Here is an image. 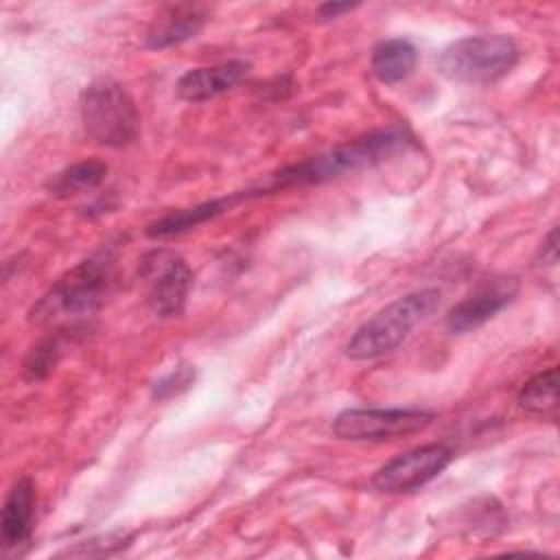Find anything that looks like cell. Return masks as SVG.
Instances as JSON below:
<instances>
[{
    "label": "cell",
    "instance_id": "6da1fadb",
    "mask_svg": "<svg viewBox=\"0 0 560 560\" xmlns=\"http://www.w3.org/2000/svg\"><path fill=\"white\" fill-rule=\"evenodd\" d=\"M112 269L114 260L105 252L79 262L33 304L28 322L63 330L94 315L109 291Z\"/></svg>",
    "mask_w": 560,
    "mask_h": 560
},
{
    "label": "cell",
    "instance_id": "7a4b0ae2",
    "mask_svg": "<svg viewBox=\"0 0 560 560\" xmlns=\"http://www.w3.org/2000/svg\"><path fill=\"white\" fill-rule=\"evenodd\" d=\"M409 133L402 127H387L341 144L328 153L295 162L271 175V182L262 190H276L287 186H306L335 179L343 173H352L365 166H374L409 144Z\"/></svg>",
    "mask_w": 560,
    "mask_h": 560
},
{
    "label": "cell",
    "instance_id": "3957f363",
    "mask_svg": "<svg viewBox=\"0 0 560 560\" xmlns=\"http://www.w3.org/2000/svg\"><path fill=\"white\" fill-rule=\"evenodd\" d=\"M438 306V289H418L389 302L357 328L346 346V354L354 361H368L396 350L418 324L435 313Z\"/></svg>",
    "mask_w": 560,
    "mask_h": 560
},
{
    "label": "cell",
    "instance_id": "277c9868",
    "mask_svg": "<svg viewBox=\"0 0 560 560\" xmlns=\"http://www.w3.org/2000/svg\"><path fill=\"white\" fill-rule=\"evenodd\" d=\"M81 120L88 136L103 147L122 149L138 138L136 103L114 79H96L83 90Z\"/></svg>",
    "mask_w": 560,
    "mask_h": 560
},
{
    "label": "cell",
    "instance_id": "5b68a950",
    "mask_svg": "<svg viewBox=\"0 0 560 560\" xmlns=\"http://www.w3.org/2000/svg\"><path fill=\"white\" fill-rule=\"evenodd\" d=\"M518 46L508 35H472L446 46L438 70L457 83H494L518 61Z\"/></svg>",
    "mask_w": 560,
    "mask_h": 560
},
{
    "label": "cell",
    "instance_id": "8992f818",
    "mask_svg": "<svg viewBox=\"0 0 560 560\" xmlns=\"http://www.w3.org/2000/svg\"><path fill=\"white\" fill-rule=\"evenodd\" d=\"M140 282L144 300L158 317L182 315L192 289V269L171 249H151L140 258Z\"/></svg>",
    "mask_w": 560,
    "mask_h": 560
},
{
    "label": "cell",
    "instance_id": "52a82bcc",
    "mask_svg": "<svg viewBox=\"0 0 560 560\" xmlns=\"http://www.w3.org/2000/svg\"><path fill=\"white\" fill-rule=\"evenodd\" d=\"M431 420L433 413L420 409H346L335 418L332 431L352 442H381L416 433Z\"/></svg>",
    "mask_w": 560,
    "mask_h": 560
},
{
    "label": "cell",
    "instance_id": "ba28073f",
    "mask_svg": "<svg viewBox=\"0 0 560 560\" xmlns=\"http://www.w3.org/2000/svg\"><path fill=\"white\" fill-rule=\"evenodd\" d=\"M451 459L453 451L446 444H424L381 466L372 477V486L387 494L409 492L438 477L451 464Z\"/></svg>",
    "mask_w": 560,
    "mask_h": 560
},
{
    "label": "cell",
    "instance_id": "9c48e42d",
    "mask_svg": "<svg viewBox=\"0 0 560 560\" xmlns=\"http://www.w3.org/2000/svg\"><path fill=\"white\" fill-rule=\"evenodd\" d=\"M518 293V280L512 276H497L479 284L470 295L455 304L446 315L451 332H468L492 319Z\"/></svg>",
    "mask_w": 560,
    "mask_h": 560
},
{
    "label": "cell",
    "instance_id": "30bf717a",
    "mask_svg": "<svg viewBox=\"0 0 560 560\" xmlns=\"http://www.w3.org/2000/svg\"><path fill=\"white\" fill-rule=\"evenodd\" d=\"M247 72H249V63L241 61V59L225 61L219 66L188 70L177 81V96L188 103L210 101V98L232 90L236 83H241Z\"/></svg>",
    "mask_w": 560,
    "mask_h": 560
},
{
    "label": "cell",
    "instance_id": "8fae6325",
    "mask_svg": "<svg viewBox=\"0 0 560 560\" xmlns=\"http://www.w3.org/2000/svg\"><path fill=\"white\" fill-rule=\"evenodd\" d=\"M35 518V486L28 477L18 479L4 501L0 516L2 547H18L31 538Z\"/></svg>",
    "mask_w": 560,
    "mask_h": 560
},
{
    "label": "cell",
    "instance_id": "7c38bea8",
    "mask_svg": "<svg viewBox=\"0 0 560 560\" xmlns=\"http://www.w3.org/2000/svg\"><path fill=\"white\" fill-rule=\"evenodd\" d=\"M206 24V13L199 7H171L166 15L158 18L147 35V48H166L195 37Z\"/></svg>",
    "mask_w": 560,
    "mask_h": 560
},
{
    "label": "cell",
    "instance_id": "4fadbf2b",
    "mask_svg": "<svg viewBox=\"0 0 560 560\" xmlns=\"http://www.w3.org/2000/svg\"><path fill=\"white\" fill-rule=\"evenodd\" d=\"M418 63V50L409 39H383L374 46L370 68L372 74L387 85L405 81Z\"/></svg>",
    "mask_w": 560,
    "mask_h": 560
},
{
    "label": "cell",
    "instance_id": "5bb4252c",
    "mask_svg": "<svg viewBox=\"0 0 560 560\" xmlns=\"http://www.w3.org/2000/svg\"><path fill=\"white\" fill-rule=\"evenodd\" d=\"M245 195H234V197H223V199H212V201H203L199 206L192 208H184V210H175L168 212L164 217H160L158 221L149 223L147 228V236L151 238H166V236H175L182 234L190 228H197L201 223H206L208 219H214L217 214H221L223 210H228L234 201H238Z\"/></svg>",
    "mask_w": 560,
    "mask_h": 560
},
{
    "label": "cell",
    "instance_id": "9a60e30c",
    "mask_svg": "<svg viewBox=\"0 0 560 560\" xmlns=\"http://www.w3.org/2000/svg\"><path fill=\"white\" fill-rule=\"evenodd\" d=\"M107 177V164L98 160L77 162L48 182V190L55 197H70L101 186Z\"/></svg>",
    "mask_w": 560,
    "mask_h": 560
},
{
    "label": "cell",
    "instance_id": "2e32d148",
    "mask_svg": "<svg viewBox=\"0 0 560 560\" xmlns=\"http://www.w3.org/2000/svg\"><path fill=\"white\" fill-rule=\"evenodd\" d=\"M518 405L529 413H549L558 405V368L532 376L518 392Z\"/></svg>",
    "mask_w": 560,
    "mask_h": 560
},
{
    "label": "cell",
    "instance_id": "e0dca14e",
    "mask_svg": "<svg viewBox=\"0 0 560 560\" xmlns=\"http://www.w3.org/2000/svg\"><path fill=\"white\" fill-rule=\"evenodd\" d=\"M61 332L63 330H57L55 335L44 337L39 343H35L28 350V354H26V359L22 363V374H24L26 381H31V383L42 381V378H46L55 370V365L59 363L61 352H63V337H61Z\"/></svg>",
    "mask_w": 560,
    "mask_h": 560
},
{
    "label": "cell",
    "instance_id": "ac0fdd59",
    "mask_svg": "<svg viewBox=\"0 0 560 560\" xmlns=\"http://www.w3.org/2000/svg\"><path fill=\"white\" fill-rule=\"evenodd\" d=\"M195 381V370L190 365H182L168 374H164L160 381H155L153 385V398L155 400H166L177 396L179 392L188 389Z\"/></svg>",
    "mask_w": 560,
    "mask_h": 560
},
{
    "label": "cell",
    "instance_id": "d6986e66",
    "mask_svg": "<svg viewBox=\"0 0 560 560\" xmlns=\"http://www.w3.org/2000/svg\"><path fill=\"white\" fill-rule=\"evenodd\" d=\"M556 236H558V232L551 230L549 236H547V241L542 243V247H540V252H538V256H540V260H542V262H538V265H556V262H558Z\"/></svg>",
    "mask_w": 560,
    "mask_h": 560
},
{
    "label": "cell",
    "instance_id": "ffe728a7",
    "mask_svg": "<svg viewBox=\"0 0 560 560\" xmlns=\"http://www.w3.org/2000/svg\"><path fill=\"white\" fill-rule=\"evenodd\" d=\"M357 4H350V2H326V4H322L319 9H317V15H319V20H332V18H337V15H341V13H346V11H350V9H354Z\"/></svg>",
    "mask_w": 560,
    "mask_h": 560
}]
</instances>
